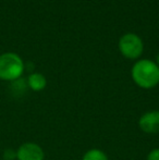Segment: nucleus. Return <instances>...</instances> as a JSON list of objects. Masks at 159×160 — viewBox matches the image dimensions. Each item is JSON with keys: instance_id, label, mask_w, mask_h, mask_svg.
Segmentation results:
<instances>
[{"instance_id": "obj_6", "label": "nucleus", "mask_w": 159, "mask_h": 160, "mask_svg": "<svg viewBox=\"0 0 159 160\" xmlns=\"http://www.w3.org/2000/svg\"><path fill=\"white\" fill-rule=\"evenodd\" d=\"M26 83H27V87L33 92H42L47 86V80L45 75L38 72L31 73L26 80Z\"/></svg>"}, {"instance_id": "obj_7", "label": "nucleus", "mask_w": 159, "mask_h": 160, "mask_svg": "<svg viewBox=\"0 0 159 160\" xmlns=\"http://www.w3.org/2000/svg\"><path fill=\"white\" fill-rule=\"evenodd\" d=\"M82 160H109V157L99 148H91L84 152Z\"/></svg>"}, {"instance_id": "obj_4", "label": "nucleus", "mask_w": 159, "mask_h": 160, "mask_svg": "<svg viewBox=\"0 0 159 160\" xmlns=\"http://www.w3.org/2000/svg\"><path fill=\"white\" fill-rule=\"evenodd\" d=\"M17 160H45V152L37 143L25 142L17 147Z\"/></svg>"}, {"instance_id": "obj_5", "label": "nucleus", "mask_w": 159, "mask_h": 160, "mask_svg": "<svg viewBox=\"0 0 159 160\" xmlns=\"http://www.w3.org/2000/svg\"><path fill=\"white\" fill-rule=\"evenodd\" d=\"M138 128L145 134H159V110L146 111L138 119Z\"/></svg>"}, {"instance_id": "obj_9", "label": "nucleus", "mask_w": 159, "mask_h": 160, "mask_svg": "<svg viewBox=\"0 0 159 160\" xmlns=\"http://www.w3.org/2000/svg\"><path fill=\"white\" fill-rule=\"evenodd\" d=\"M3 160H17V149L13 148H6L2 152Z\"/></svg>"}, {"instance_id": "obj_11", "label": "nucleus", "mask_w": 159, "mask_h": 160, "mask_svg": "<svg viewBox=\"0 0 159 160\" xmlns=\"http://www.w3.org/2000/svg\"><path fill=\"white\" fill-rule=\"evenodd\" d=\"M156 64L159 67V52L157 53V57H156Z\"/></svg>"}, {"instance_id": "obj_1", "label": "nucleus", "mask_w": 159, "mask_h": 160, "mask_svg": "<svg viewBox=\"0 0 159 160\" xmlns=\"http://www.w3.org/2000/svg\"><path fill=\"white\" fill-rule=\"evenodd\" d=\"M133 82L143 89H152L159 84V67L149 59L137 60L131 69Z\"/></svg>"}, {"instance_id": "obj_3", "label": "nucleus", "mask_w": 159, "mask_h": 160, "mask_svg": "<svg viewBox=\"0 0 159 160\" xmlns=\"http://www.w3.org/2000/svg\"><path fill=\"white\" fill-rule=\"evenodd\" d=\"M119 50L123 57L127 59H137L142 56L144 50V44L140 36L134 33H125L122 35L118 42Z\"/></svg>"}, {"instance_id": "obj_8", "label": "nucleus", "mask_w": 159, "mask_h": 160, "mask_svg": "<svg viewBox=\"0 0 159 160\" xmlns=\"http://www.w3.org/2000/svg\"><path fill=\"white\" fill-rule=\"evenodd\" d=\"M12 83V88L14 89V92H17V94H22L25 92L26 87H27V83L25 80H23L22 78H17V80L13 81Z\"/></svg>"}, {"instance_id": "obj_10", "label": "nucleus", "mask_w": 159, "mask_h": 160, "mask_svg": "<svg viewBox=\"0 0 159 160\" xmlns=\"http://www.w3.org/2000/svg\"><path fill=\"white\" fill-rule=\"evenodd\" d=\"M146 160H159V147L153 148V149L147 154Z\"/></svg>"}, {"instance_id": "obj_2", "label": "nucleus", "mask_w": 159, "mask_h": 160, "mask_svg": "<svg viewBox=\"0 0 159 160\" xmlns=\"http://www.w3.org/2000/svg\"><path fill=\"white\" fill-rule=\"evenodd\" d=\"M25 71V63L19 55L4 52L0 55V80L7 82L20 78Z\"/></svg>"}]
</instances>
